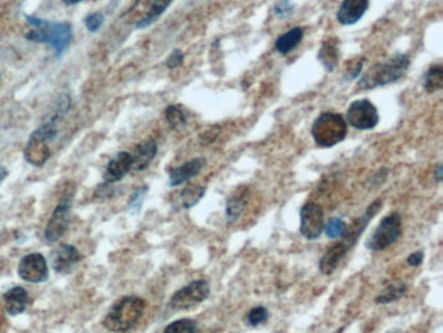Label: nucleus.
I'll return each instance as SVG.
<instances>
[{"label":"nucleus","instance_id":"1","mask_svg":"<svg viewBox=\"0 0 443 333\" xmlns=\"http://www.w3.org/2000/svg\"><path fill=\"white\" fill-rule=\"evenodd\" d=\"M383 206V199H377L372 205L366 208L363 216L355 219L351 225H347V230L345 236L342 237L340 242L334 244L332 248L328 249L323 258L320 259V271L324 275H330L334 272V270L338 267L340 262L343 259V256L349 253L351 249L355 246L363 232L366 231L369 222L378 214L380 208Z\"/></svg>","mask_w":443,"mask_h":333},{"label":"nucleus","instance_id":"2","mask_svg":"<svg viewBox=\"0 0 443 333\" xmlns=\"http://www.w3.org/2000/svg\"><path fill=\"white\" fill-rule=\"evenodd\" d=\"M25 18L27 24L33 26V29L26 33L27 41L49 44L58 58L68 49L73 39V30L69 23H53L29 15H26Z\"/></svg>","mask_w":443,"mask_h":333},{"label":"nucleus","instance_id":"3","mask_svg":"<svg viewBox=\"0 0 443 333\" xmlns=\"http://www.w3.org/2000/svg\"><path fill=\"white\" fill-rule=\"evenodd\" d=\"M411 60L409 55L397 52L390 58L375 63L359 78V90H373L381 86L399 81L409 70Z\"/></svg>","mask_w":443,"mask_h":333},{"label":"nucleus","instance_id":"4","mask_svg":"<svg viewBox=\"0 0 443 333\" xmlns=\"http://www.w3.org/2000/svg\"><path fill=\"white\" fill-rule=\"evenodd\" d=\"M145 308V299L136 296L124 297L112 306L103 320V325L111 332H128L139 322Z\"/></svg>","mask_w":443,"mask_h":333},{"label":"nucleus","instance_id":"5","mask_svg":"<svg viewBox=\"0 0 443 333\" xmlns=\"http://www.w3.org/2000/svg\"><path fill=\"white\" fill-rule=\"evenodd\" d=\"M311 133L319 147H333L347 136V122L340 113L323 112L314 121Z\"/></svg>","mask_w":443,"mask_h":333},{"label":"nucleus","instance_id":"6","mask_svg":"<svg viewBox=\"0 0 443 333\" xmlns=\"http://www.w3.org/2000/svg\"><path fill=\"white\" fill-rule=\"evenodd\" d=\"M58 118H51L42 127L32 133V136L27 141L25 147L26 162L30 163L34 167H42L44 163L49 161L51 156V150L49 147V144L58 134Z\"/></svg>","mask_w":443,"mask_h":333},{"label":"nucleus","instance_id":"7","mask_svg":"<svg viewBox=\"0 0 443 333\" xmlns=\"http://www.w3.org/2000/svg\"><path fill=\"white\" fill-rule=\"evenodd\" d=\"M402 219L398 213L385 216L384 219L377 225L373 234L366 239V246L373 251H383L385 249L390 248L397 239L401 237Z\"/></svg>","mask_w":443,"mask_h":333},{"label":"nucleus","instance_id":"8","mask_svg":"<svg viewBox=\"0 0 443 333\" xmlns=\"http://www.w3.org/2000/svg\"><path fill=\"white\" fill-rule=\"evenodd\" d=\"M210 293L211 288L207 280L191 282L172 296L169 308L176 311L196 308L210 297Z\"/></svg>","mask_w":443,"mask_h":333},{"label":"nucleus","instance_id":"9","mask_svg":"<svg viewBox=\"0 0 443 333\" xmlns=\"http://www.w3.org/2000/svg\"><path fill=\"white\" fill-rule=\"evenodd\" d=\"M346 122L359 130L375 129L380 122L378 110L369 99H358L349 106L346 112Z\"/></svg>","mask_w":443,"mask_h":333},{"label":"nucleus","instance_id":"10","mask_svg":"<svg viewBox=\"0 0 443 333\" xmlns=\"http://www.w3.org/2000/svg\"><path fill=\"white\" fill-rule=\"evenodd\" d=\"M72 198H73V189H70L64 194L59 205L56 206V208L53 210L44 231V237L49 242L59 241L68 230Z\"/></svg>","mask_w":443,"mask_h":333},{"label":"nucleus","instance_id":"11","mask_svg":"<svg viewBox=\"0 0 443 333\" xmlns=\"http://www.w3.org/2000/svg\"><path fill=\"white\" fill-rule=\"evenodd\" d=\"M325 228L324 211L321 206L308 202L300 210V233L304 239H317Z\"/></svg>","mask_w":443,"mask_h":333},{"label":"nucleus","instance_id":"12","mask_svg":"<svg viewBox=\"0 0 443 333\" xmlns=\"http://www.w3.org/2000/svg\"><path fill=\"white\" fill-rule=\"evenodd\" d=\"M18 276L27 282H44L49 279V265L44 256L33 253L24 256L18 265Z\"/></svg>","mask_w":443,"mask_h":333},{"label":"nucleus","instance_id":"13","mask_svg":"<svg viewBox=\"0 0 443 333\" xmlns=\"http://www.w3.org/2000/svg\"><path fill=\"white\" fill-rule=\"evenodd\" d=\"M369 0H343L337 12V21L343 26L355 25L366 15Z\"/></svg>","mask_w":443,"mask_h":333},{"label":"nucleus","instance_id":"14","mask_svg":"<svg viewBox=\"0 0 443 333\" xmlns=\"http://www.w3.org/2000/svg\"><path fill=\"white\" fill-rule=\"evenodd\" d=\"M81 259L77 249L68 244H64L55 250L52 254V267L59 274H67L77 265Z\"/></svg>","mask_w":443,"mask_h":333},{"label":"nucleus","instance_id":"15","mask_svg":"<svg viewBox=\"0 0 443 333\" xmlns=\"http://www.w3.org/2000/svg\"><path fill=\"white\" fill-rule=\"evenodd\" d=\"M205 165V161L203 158H194L179 167L172 168L169 170V185L179 187L188 182V180L195 177L196 175L203 170Z\"/></svg>","mask_w":443,"mask_h":333},{"label":"nucleus","instance_id":"16","mask_svg":"<svg viewBox=\"0 0 443 333\" xmlns=\"http://www.w3.org/2000/svg\"><path fill=\"white\" fill-rule=\"evenodd\" d=\"M158 153V144L153 138L145 139L138 144L131 154V171H145L146 168L154 161Z\"/></svg>","mask_w":443,"mask_h":333},{"label":"nucleus","instance_id":"17","mask_svg":"<svg viewBox=\"0 0 443 333\" xmlns=\"http://www.w3.org/2000/svg\"><path fill=\"white\" fill-rule=\"evenodd\" d=\"M131 171V154L127 151H121L116 156H113L104 172V181L107 184L117 182L124 179L125 175Z\"/></svg>","mask_w":443,"mask_h":333},{"label":"nucleus","instance_id":"18","mask_svg":"<svg viewBox=\"0 0 443 333\" xmlns=\"http://www.w3.org/2000/svg\"><path fill=\"white\" fill-rule=\"evenodd\" d=\"M205 188L200 185H188L179 190L173 198V206L179 210H188L198 205L199 201L205 196Z\"/></svg>","mask_w":443,"mask_h":333},{"label":"nucleus","instance_id":"19","mask_svg":"<svg viewBox=\"0 0 443 333\" xmlns=\"http://www.w3.org/2000/svg\"><path fill=\"white\" fill-rule=\"evenodd\" d=\"M317 59L323 64L328 72H333L340 59V44L337 38H329L321 44V49L317 54Z\"/></svg>","mask_w":443,"mask_h":333},{"label":"nucleus","instance_id":"20","mask_svg":"<svg viewBox=\"0 0 443 333\" xmlns=\"http://www.w3.org/2000/svg\"><path fill=\"white\" fill-rule=\"evenodd\" d=\"M29 302L27 291L21 287H15L4 294V306L11 315H18L26 308Z\"/></svg>","mask_w":443,"mask_h":333},{"label":"nucleus","instance_id":"21","mask_svg":"<svg viewBox=\"0 0 443 333\" xmlns=\"http://www.w3.org/2000/svg\"><path fill=\"white\" fill-rule=\"evenodd\" d=\"M303 37H304L303 27L295 26V27L290 29L289 32L283 33L277 38V41L274 43L276 51L280 52L281 55H288L295 47H298L300 42L303 41Z\"/></svg>","mask_w":443,"mask_h":333},{"label":"nucleus","instance_id":"22","mask_svg":"<svg viewBox=\"0 0 443 333\" xmlns=\"http://www.w3.org/2000/svg\"><path fill=\"white\" fill-rule=\"evenodd\" d=\"M248 196V189L245 188V187L238 188L233 191V194L228 198V202H226V218H228V220L234 222L242 215V213L245 211V207H246Z\"/></svg>","mask_w":443,"mask_h":333},{"label":"nucleus","instance_id":"23","mask_svg":"<svg viewBox=\"0 0 443 333\" xmlns=\"http://www.w3.org/2000/svg\"><path fill=\"white\" fill-rule=\"evenodd\" d=\"M173 0H148V7L146 9L145 16L139 18L136 23L138 29H143L151 25L172 4Z\"/></svg>","mask_w":443,"mask_h":333},{"label":"nucleus","instance_id":"24","mask_svg":"<svg viewBox=\"0 0 443 333\" xmlns=\"http://www.w3.org/2000/svg\"><path fill=\"white\" fill-rule=\"evenodd\" d=\"M406 291H407V285L401 280L390 282L389 285H386L384 291L375 297V302L381 303V305L392 303V302L401 299L406 294Z\"/></svg>","mask_w":443,"mask_h":333},{"label":"nucleus","instance_id":"25","mask_svg":"<svg viewBox=\"0 0 443 333\" xmlns=\"http://www.w3.org/2000/svg\"><path fill=\"white\" fill-rule=\"evenodd\" d=\"M443 87L442 65L435 64L426 70L424 76V89L426 93H435Z\"/></svg>","mask_w":443,"mask_h":333},{"label":"nucleus","instance_id":"26","mask_svg":"<svg viewBox=\"0 0 443 333\" xmlns=\"http://www.w3.org/2000/svg\"><path fill=\"white\" fill-rule=\"evenodd\" d=\"M165 120L171 125V128L177 129L184 127L186 124L188 115L184 111V108L179 104H171L165 108Z\"/></svg>","mask_w":443,"mask_h":333},{"label":"nucleus","instance_id":"27","mask_svg":"<svg viewBox=\"0 0 443 333\" xmlns=\"http://www.w3.org/2000/svg\"><path fill=\"white\" fill-rule=\"evenodd\" d=\"M162 333H198V325L193 319H179L167 325Z\"/></svg>","mask_w":443,"mask_h":333},{"label":"nucleus","instance_id":"28","mask_svg":"<svg viewBox=\"0 0 443 333\" xmlns=\"http://www.w3.org/2000/svg\"><path fill=\"white\" fill-rule=\"evenodd\" d=\"M347 230V224L340 218H332L328 222H325V234L329 239H342Z\"/></svg>","mask_w":443,"mask_h":333},{"label":"nucleus","instance_id":"29","mask_svg":"<svg viewBox=\"0 0 443 333\" xmlns=\"http://www.w3.org/2000/svg\"><path fill=\"white\" fill-rule=\"evenodd\" d=\"M269 318V313L267 308L263 306H257V308H251L246 316V322L251 327H259V325H264L265 322Z\"/></svg>","mask_w":443,"mask_h":333},{"label":"nucleus","instance_id":"30","mask_svg":"<svg viewBox=\"0 0 443 333\" xmlns=\"http://www.w3.org/2000/svg\"><path fill=\"white\" fill-rule=\"evenodd\" d=\"M84 23H85V26L87 27L89 32L95 33V32H98V30L102 27L103 24H104V15H103L102 12H91V13H89V15L86 16Z\"/></svg>","mask_w":443,"mask_h":333},{"label":"nucleus","instance_id":"31","mask_svg":"<svg viewBox=\"0 0 443 333\" xmlns=\"http://www.w3.org/2000/svg\"><path fill=\"white\" fill-rule=\"evenodd\" d=\"M294 4L290 0H280L276 6H274V13L278 18H289L290 15L294 13Z\"/></svg>","mask_w":443,"mask_h":333},{"label":"nucleus","instance_id":"32","mask_svg":"<svg viewBox=\"0 0 443 333\" xmlns=\"http://www.w3.org/2000/svg\"><path fill=\"white\" fill-rule=\"evenodd\" d=\"M147 187H142V188L136 189V191L133 193V196H130V208L138 213L141 206L143 203V199H145L146 193H147Z\"/></svg>","mask_w":443,"mask_h":333},{"label":"nucleus","instance_id":"33","mask_svg":"<svg viewBox=\"0 0 443 333\" xmlns=\"http://www.w3.org/2000/svg\"><path fill=\"white\" fill-rule=\"evenodd\" d=\"M184 60H185V54L181 50H174L171 52L168 59L165 60V65L169 69L179 68L184 64Z\"/></svg>","mask_w":443,"mask_h":333},{"label":"nucleus","instance_id":"34","mask_svg":"<svg viewBox=\"0 0 443 333\" xmlns=\"http://www.w3.org/2000/svg\"><path fill=\"white\" fill-rule=\"evenodd\" d=\"M364 60H366L364 58H360V59H358V61L351 64V68L346 72L349 80H355V78H358L360 76V73L363 70V65H364Z\"/></svg>","mask_w":443,"mask_h":333},{"label":"nucleus","instance_id":"35","mask_svg":"<svg viewBox=\"0 0 443 333\" xmlns=\"http://www.w3.org/2000/svg\"><path fill=\"white\" fill-rule=\"evenodd\" d=\"M423 260H424V253H423L421 250L412 253V254L407 258V263H409V265H412V267H418V265L423 263Z\"/></svg>","mask_w":443,"mask_h":333},{"label":"nucleus","instance_id":"36","mask_svg":"<svg viewBox=\"0 0 443 333\" xmlns=\"http://www.w3.org/2000/svg\"><path fill=\"white\" fill-rule=\"evenodd\" d=\"M442 164H438L437 167H435V177L438 182H441L442 181Z\"/></svg>","mask_w":443,"mask_h":333},{"label":"nucleus","instance_id":"37","mask_svg":"<svg viewBox=\"0 0 443 333\" xmlns=\"http://www.w3.org/2000/svg\"><path fill=\"white\" fill-rule=\"evenodd\" d=\"M7 175H8V172H7V170H6V168H4V167H3L1 164H0V184H1V182H3L4 180H6V177H7Z\"/></svg>","mask_w":443,"mask_h":333},{"label":"nucleus","instance_id":"38","mask_svg":"<svg viewBox=\"0 0 443 333\" xmlns=\"http://www.w3.org/2000/svg\"><path fill=\"white\" fill-rule=\"evenodd\" d=\"M81 1H84V0H63V3L67 4V6H75V4H78Z\"/></svg>","mask_w":443,"mask_h":333}]
</instances>
